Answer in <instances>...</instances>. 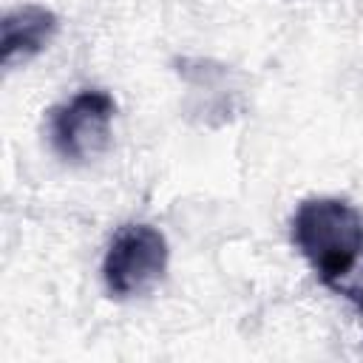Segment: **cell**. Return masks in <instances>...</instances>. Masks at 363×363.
Returning <instances> with one entry per match:
<instances>
[{
    "mask_svg": "<svg viewBox=\"0 0 363 363\" xmlns=\"http://www.w3.org/2000/svg\"><path fill=\"white\" fill-rule=\"evenodd\" d=\"M292 244L323 286L363 315V216L335 196L303 199L292 216Z\"/></svg>",
    "mask_w": 363,
    "mask_h": 363,
    "instance_id": "1",
    "label": "cell"
},
{
    "mask_svg": "<svg viewBox=\"0 0 363 363\" xmlns=\"http://www.w3.org/2000/svg\"><path fill=\"white\" fill-rule=\"evenodd\" d=\"M167 238L150 224H125L108 244L102 258V281L113 298H136L150 292L167 269Z\"/></svg>",
    "mask_w": 363,
    "mask_h": 363,
    "instance_id": "2",
    "label": "cell"
},
{
    "mask_svg": "<svg viewBox=\"0 0 363 363\" xmlns=\"http://www.w3.org/2000/svg\"><path fill=\"white\" fill-rule=\"evenodd\" d=\"M116 116V99L108 91L88 88L51 111L48 133L54 150L65 162L96 159L111 145V125Z\"/></svg>",
    "mask_w": 363,
    "mask_h": 363,
    "instance_id": "3",
    "label": "cell"
},
{
    "mask_svg": "<svg viewBox=\"0 0 363 363\" xmlns=\"http://www.w3.org/2000/svg\"><path fill=\"white\" fill-rule=\"evenodd\" d=\"M60 20L51 9L26 3L9 11L0 20V62L3 68H14L37 57L57 34Z\"/></svg>",
    "mask_w": 363,
    "mask_h": 363,
    "instance_id": "4",
    "label": "cell"
}]
</instances>
